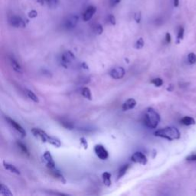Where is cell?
I'll return each instance as SVG.
<instances>
[{
  "label": "cell",
  "instance_id": "cell-1",
  "mask_svg": "<svg viewBox=\"0 0 196 196\" xmlns=\"http://www.w3.org/2000/svg\"><path fill=\"white\" fill-rule=\"evenodd\" d=\"M144 124L151 129L156 128L160 122V116L153 108L149 107L146 110L143 117Z\"/></svg>",
  "mask_w": 196,
  "mask_h": 196
},
{
  "label": "cell",
  "instance_id": "cell-8",
  "mask_svg": "<svg viewBox=\"0 0 196 196\" xmlns=\"http://www.w3.org/2000/svg\"><path fill=\"white\" fill-rule=\"evenodd\" d=\"M74 59V56L71 51H66L61 55V65L65 68H68L72 61Z\"/></svg>",
  "mask_w": 196,
  "mask_h": 196
},
{
  "label": "cell",
  "instance_id": "cell-38",
  "mask_svg": "<svg viewBox=\"0 0 196 196\" xmlns=\"http://www.w3.org/2000/svg\"><path fill=\"white\" fill-rule=\"evenodd\" d=\"M165 41H166V43L171 42V36L170 33H166V35H165Z\"/></svg>",
  "mask_w": 196,
  "mask_h": 196
},
{
  "label": "cell",
  "instance_id": "cell-20",
  "mask_svg": "<svg viewBox=\"0 0 196 196\" xmlns=\"http://www.w3.org/2000/svg\"><path fill=\"white\" fill-rule=\"evenodd\" d=\"M129 168H130V165L129 164H125L124 165H123V166L120 168V170H119L118 172V175H117V180H120V179L123 178V176H124L125 174L127 173V172L128 171Z\"/></svg>",
  "mask_w": 196,
  "mask_h": 196
},
{
  "label": "cell",
  "instance_id": "cell-25",
  "mask_svg": "<svg viewBox=\"0 0 196 196\" xmlns=\"http://www.w3.org/2000/svg\"><path fill=\"white\" fill-rule=\"evenodd\" d=\"M46 2L48 4V7L51 9H55L58 6V3H59V0H46Z\"/></svg>",
  "mask_w": 196,
  "mask_h": 196
},
{
  "label": "cell",
  "instance_id": "cell-18",
  "mask_svg": "<svg viewBox=\"0 0 196 196\" xmlns=\"http://www.w3.org/2000/svg\"><path fill=\"white\" fill-rule=\"evenodd\" d=\"M47 143H49L50 144H51V145L57 147V148H58V147H60L61 146V141H60L58 139L55 138V137H54V136H48V139H47Z\"/></svg>",
  "mask_w": 196,
  "mask_h": 196
},
{
  "label": "cell",
  "instance_id": "cell-16",
  "mask_svg": "<svg viewBox=\"0 0 196 196\" xmlns=\"http://www.w3.org/2000/svg\"><path fill=\"white\" fill-rule=\"evenodd\" d=\"M102 178H103V182L105 185L107 187H110L111 185V174L108 172H103V175H102Z\"/></svg>",
  "mask_w": 196,
  "mask_h": 196
},
{
  "label": "cell",
  "instance_id": "cell-24",
  "mask_svg": "<svg viewBox=\"0 0 196 196\" xmlns=\"http://www.w3.org/2000/svg\"><path fill=\"white\" fill-rule=\"evenodd\" d=\"M17 146L18 148L20 149V150H21L22 152H23L24 154H26V155H29V152H28V148L26 147V146L25 145L24 143H21V142H17Z\"/></svg>",
  "mask_w": 196,
  "mask_h": 196
},
{
  "label": "cell",
  "instance_id": "cell-13",
  "mask_svg": "<svg viewBox=\"0 0 196 196\" xmlns=\"http://www.w3.org/2000/svg\"><path fill=\"white\" fill-rule=\"evenodd\" d=\"M50 170V172H51V175H52L55 179H57L58 180H59L60 182H62V183H64V184L66 183V180H65V178L64 177V175H62V174H61V172H60V171L58 170H57L56 167H55V168L51 169V170Z\"/></svg>",
  "mask_w": 196,
  "mask_h": 196
},
{
  "label": "cell",
  "instance_id": "cell-22",
  "mask_svg": "<svg viewBox=\"0 0 196 196\" xmlns=\"http://www.w3.org/2000/svg\"><path fill=\"white\" fill-rule=\"evenodd\" d=\"M81 94L83 95V97H84L85 98L88 99V100H92V95H91V92H90V90L87 87L84 88L83 89L81 90Z\"/></svg>",
  "mask_w": 196,
  "mask_h": 196
},
{
  "label": "cell",
  "instance_id": "cell-15",
  "mask_svg": "<svg viewBox=\"0 0 196 196\" xmlns=\"http://www.w3.org/2000/svg\"><path fill=\"white\" fill-rule=\"evenodd\" d=\"M10 64H11L12 68V69L15 71L18 74L22 73V69L21 65H19V63L14 58H10Z\"/></svg>",
  "mask_w": 196,
  "mask_h": 196
},
{
  "label": "cell",
  "instance_id": "cell-28",
  "mask_svg": "<svg viewBox=\"0 0 196 196\" xmlns=\"http://www.w3.org/2000/svg\"><path fill=\"white\" fill-rule=\"evenodd\" d=\"M152 83L155 85V87H161L162 84H163V80H162L161 78H154V79L152 80Z\"/></svg>",
  "mask_w": 196,
  "mask_h": 196
},
{
  "label": "cell",
  "instance_id": "cell-9",
  "mask_svg": "<svg viewBox=\"0 0 196 196\" xmlns=\"http://www.w3.org/2000/svg\"><path fill=\"white\" fill-rule=\"evenodd\" d=\"M126 74V71L124 70V68H122V67H117V68H114L113 69H112L110 72V74L113 79H121L124 77Z\"/></svg>",
  "mask_w": 196,
  "mask_h": 196
},
{
  "label": "cell",
  "instance_id": "cell-2",
  "mask_svg": "<svg viewBox=\"0 0 196 196\" xmlns=\"http://www.w3.org/2000/svg\"><path fill=\"white\" fill-rule=\"evenodd\" d=\"M154 135L155 136L166 139V140H170V141L179 140L181 137V133L179 130L174 127H168L156 130L154 133Z\"/></svg>",
  "mask_w": 196,
  "mask_h": 196
},
{
  "label": "cell",
  "instance_id": "cell-5",
  "mask_svg": "<svg viewBox=\"0 0 196 196\" xmlns=\"http://www.w3.org/2000/svg\"><path fill=\"white\" fill-rule=\"evenodd\" d=\"M5 119H6V120L7 121V123H9V124L12 127H13V128H14L15 130H16V131H17L18 133L20 134V135H22V137L26 136V131L25 130V129L23 128V127H22L21 125L18 124L17 122H16L14 120H12V119H11L10 117H7V116L5 117Z\"/></svg>",
  "mask_w": 196,
  "mask_h": 196
},
{
  "label": "cell",
  "instance_id": "cell-30",
  "mask_svg": "<svg viewBox=\"0 0 196 196\" xmlns=\"http://www.w3.org/2000/svg\"><path fill=\"white\" fill-rule=\"evenodd\" d=\"M94 31L98 35H101L102 33H103V27H102V26L100 24L97 25L96 27H95V28H94Z\"/></svg>",
  "mask_w": 196,
  "mask_h": 196
},
{
  "label": "cell",
  "instance_id": "cell-35",
  "mask_svg": "<svg viewBox=\"0 0 196 196\" xmlns=\"http://www.w3.org/2000/svg\"><path fill=\"white\" fill-rule=\"evenodd\" d=\"M134 19L137 23H140L141 22V12H136L134 15Z\"/></svg>",
  "mask_w": 196,
  "mask_h": 196
},
{
  "label": "cell",
  "instance_id": "cell-36",
  "mask_svg": "<svg viewBox=\"0 0 196 196\" xmlns=\"http://www.w3.org/2000/svg\"><path fill=\"white\" fill-rule=\"evenodd\" d=\"M186 160L188 161H196V154H192L187 157Z\"/></svg>",
  "mask_w": 196,
  "mask_h": 196
},
{
  "label": "cell",
  "instance_id": "cell-14",
  "mask_svg": "<svg viewBox=\"0 0 196 196\" xmlns=\"http://www.w3.org/2000/svg\"><path fill=\"white\" fill-rule=\"evenodd\" d=\"M136 101L134 99L130 98L124 102V103L123 104V107H122V109H123V111H127V110H130L133 109L136 107Z\"/></svg>",
  "mask_w": 196,
  "mask_h": 196
},
{
  "label": "cell",
  "instance_id": "cell-34",
  "mask_svg": "<svg viewBox=\"0 0 196 196\" xmlns=\"http://www.w3.org/2000/svg\"><path fill=\"white\" fill-rule=\"evenodd\" d=\"M61 124H62V125L64 126V127H65V128L69 129V130H71V129H73V127H74L73 124H72L71 123H70V122L63 121L62 123H61Z\"/></svg>",
  "mask_w": 196,
  "mask_h": 196
},
{
  "label": "cell",
  "instance_id": "cell-33",
  "mask_svg": "<svg viewBox=\"0 0 196 196\" xmlns=\"http://www.w3.org/2000/svg\"><path fill=\"white\" fill-rule=\"evenodd\" d=\"M37 16H38V12H37L36 10H35V9L31 10V11L28 12V17H29L30 18H36Z\"/></svg>",
  "mask_w": 196,
  "mask_h": 196
},
{
  "label": "cell",
  "instance_id": "cell-4",
  "mask_svg": "<svg viewBox=\"0 0 196 196\" xmlns=\"http://www.w3.org/2000/svg\"><path fill=\"white\" fill-rule=\"evenodd\" d=\"M79 21V17L77 15H71L65 19L64 26L67 29H73L78 25Z\"/></svg>",
  "mask_w": 196,
  "mask_h": 196
},
{
  "label": "cell",
  "instance_id": "cell-3",
  "mask_svg": "<svg viewBox=\"0 0 196 196\" xmlns=\"http://www.w3.org/2000/svg\"><path fill=\"white\" fill-rule=\"evenodd\" d=\"M9 22L12 27L15 28H26V22L22 19L20 16L13 15L9 18Z\"/></svg>",
  "mask_w": 196,
  "mask_h": 196
},
{
  "label": "cell",
  "instance_id": "cell-32",
  "mask_svg": "<svg viewBox=\"0 0 196 196\" xmlns=\"http://www.w3.org/2000/svg\"><path fill=\"white\" fill-rule=\"evenodd\" d=\"M80 144H81L82 146H84V148L85 149V150H87V149L88 148V141H87V140L85 138H84V137H81L80 140Z\"/></svg>",
  "mask_w": 196,
  "mask_h": 196
},
{
  "label": "cell",
  "instance_id": "cell-11",
  "mask_svg": "<svg viewBox=\"0 0 196 196\" xmlns=\"http://www.w3.org/2000/svg\"><path fill=\"white\" fill-rule=\"evenodd\" d=\"M97 12V8L94 6H90L87 8L83 14V20L84 22L89 21L92 18Z\"/></svg>",
  "mask_w": 196,
  "mask_h": 196
},
{
  "label": "cell",
  "instance_id": "cell-19",
  "mask_svg": "<svg viewBox=\"0 0 196 196\" xmlns=\"http://www.w3.org/2000/svg\"><path fill=\"white\" fill-rule=\"evenodd\" d=\"M0 195L4 196H12L13 194L10 191V189L4 184H1L0 185Z\"/></svg>",
  "mask_w": 196,
  "mask_h": 196
},
{
  "label": "cell",
  "instance_id": "cell-17",
  "mask_svg": "<svg viewBox=\"0 0 196 196\" xmlns=\"http://www.w3.org/2000/svg\"><path fill=\"white\" fill-rule=\"evenodd\" d=\"M3 165H4L6 170L10 171V172H12V173L16 174V175H20L19 170H18L16 167H15L14 165H12V164L8 163V162H3Z\"/></svg>",
  "mask_w": 196,
  "mask_h": 196
},
{
  "label": "cell",
  "instance_id": "cell-29",
  "mask_svg": "<svg viewBox=\"0 0 196 196\" xmlns=\"http://www.w3.org/2000/svg\"><path fill=\"white\" fill-rule=\"evenodd\" d=\"M184 36V28L182 27H180L179 28L178 34H177V43H179L181 40L183 38Z\"/></svg>",
  "mask_w": 196,
  "mask_h": 196
},
{
  "label": "cell",
  "instance_id": "cell-41",
  "mask_svg": "<svg viewBox=\"0 0 196 196\" xmlns=\"http://www.w3.org/2000/svg\"><path fill=\"white\" fill-rule=\"evenodd\" d=\"M82 65H83L84 68H85V69H88V66L86 63H83L82 64Z\"/></svg>",
  "mask_w": 196,
  "mask_h": 196
},
{
  "label": "cell",
  "instance_id": "cell-40",
  "mask_svg": "<svg viewBox=\"0 0 196 196\" xmlns=\"http://www.w3.org/2000/svg\"><path fill=\"white\" fill-rule=\"evenodd\" d=\"M37 1H38V2L40 3L41 5H44L45 1H46V0H37Z\"/></svg>",
  "mask_w": 196,
  "mask_h": 196
},
{
  "label": "cell",
  "instance_id": "cell-39",
  "mask_svg": "<svg viewBox=\"0 0 196 196\" xmlns=\"http://www.w3.org/2000/svg\"><path fill=\"white\" fill-rule=\"evenodd\" d=\"M173 5L175 7H178L179 5V0H173Z\"/></svg>",
  "mask_w": 196,
  "mask_h": 196
},
{
  "label": "cell",
  "instance_id": "cell-10",
  "mask_svg": "<svg viewBox=\"0 0 196 196\" xmlns=\"http://www.w3.org/2000/svg\"><path fill=\"white\" fill-rule=\"evenodd\" d=\"M42 159H43V161H44V162L45 163V165H46V166L48 167L49 170L55 168V162H54L53 157H52V155H51V152L48 151L45 152L44 153V155H43Z\"/></svg>",
  "mask_w": 196,
  "mask_h": 196
},
{
  "label": "cell",
  "instance_id": "cell-12",
  "mask_svg": "<svg viewBox=\"0 0 196 196\" xmlns=\"http://www.w3.org/2000/svg\"><path fill=\"white\" fill-rule=\"evenodd\" d=\"M31 133H32L35 137L40 139V140L42 142H44V143H46L47 142V139H48V135L45 133L44 130L38 128H33L32 130H31Z\"/></svg>",
  "mask_w": 196,
  "mask_h": 196
},
{
  "label": "cell",
  "instance_id": "cell-21",
  "mask_svg": "<svg viewBox=\"0 0 196 196\" xmlns=\"http://www.w3.org/2000/svg\"><path fill=\"white\" fill-rule=\"evenodd\" d=\"M181 123L185 126H191L195 124V120L191 117H184L182 120H180Z\"/></svg>",
  "mask_w": 196,
  "mask_h": 196
},
{
  "label": "cell",
  "instance_id": "cell-26",
  "mask_svg": "<svg viewBox=\"0 0 196 196\" xmlns=\"http://www.w3.org/2000/svg\"><path fill=\"white\" fill-rule=\"evenodd\" d=\"M143 46H144V40L143 38H139V39L136 41L135 45H134L135 48H136V49H141V48H143Z\"/></svg>",
  "mask_w": 196,
  "mask_h": 196
},
{
  "label": "cell",
  "instance_id": "cell-27",
  "mask_svg": "<svg viewBox=\"0 0 196 196\" xmlns=\"http://www.w3.org/2000/svg\"><path fill=\"white\" fill-rule=\"evenodd\" d=\"M188 61L190 64L193 65L196 63V55L195 53H189L188 55Z\"/></svg>",
  "mask_w": 196,
  "mask_h": 196
},
{
  "label": "cell",
  "instance_id": "cell-31",
  "mask_svg": "<svg viewBox=\"0 0 196 196\" xmlns=\"http://www.w3.org/2000/svg\"><path fill=\"white\" fill-rule=\"evenodd\" d=\"M107 20H108L109 22L111 25H113V26H115V25H116V18H115L113 15H109L108 17H107Z\"/></svg>",
  "mask_w": 196,
  "mask_h": 196
},
{
  "label": "cell",
  "instance_id": "cell-23",
  "mask_svg": "<svg viewBox=\"0 0 196 196\" xmlns=\"http://www.w3.org/2000/svg\"><path fill=\"white\" fill-rule=\"evenodd\" d=\"M26 94H27V96H28V98L29 99H31V100H32L33 102H35V103H38V102H39V100H38V97H37L36 95L32 91H31V90H26Z\"/></svg>",
  "mask_w": 196,
  "mask_h": 196
},
{
  "label": "cell",
  "instance_id": "cell-6",
  "mask_svg": "<svg viewBox=\"0 0 196 196\" xmlns=\"http://www.w3.org/2000/svg\"><path fill=\"white\" fill-rule=\"evenodd\" d=\"M94 152L95 153H96L97 156H98L100 160H106L107 159H108L109 153L103 145L98 144V145L95 146Z\"/></svg>",
  "mask_w": 196,
  "mask_h": 196
},
{
  "label": "cell",
  "instance_id": "cell-37",
  "mask_svg": "<svg viewBox=\"0 0 196 196\" xmlns=\"http://www.w3.org/2000/svg\"><path fill=\"white\" fill-rule=\"evenodd\" d=\"M110 2L112 6H117V4H119V3L121 2V0H110Z\"/></svg>",
  "mask_w": 196,
  "mask_h": 196
},
{
  "label": "cell",
  "instance_id": "cell-7",
  "mask_svg": "<svg viewBox=\"0 0 196 196\" xmlns=\"http://www.w3.org/2000/svg\"><path fill=\"white\" fill-rule=\"evenodd\" d=\"M131 160L136 163L141 164V165H146L148 162L146 156L141 152H136L132 155Z\"/></svg>",
  "mask_w": 196,
  "mask_h": 196
}]
</instances>
